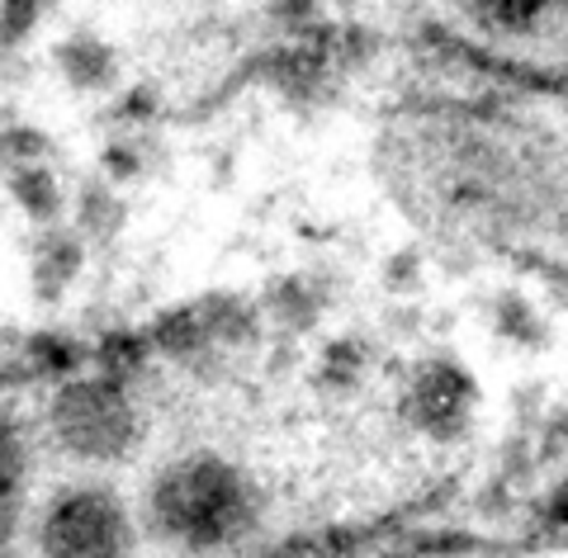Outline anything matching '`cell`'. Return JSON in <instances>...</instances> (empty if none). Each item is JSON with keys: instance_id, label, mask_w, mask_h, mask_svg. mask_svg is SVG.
Listing matches in <instances>:
<instances>
[{"instance_id": "6da1fadb", "label": "cell", "mask_w": 568, "mask_h": 558, "mask_svg": "<svg viewBox=\"0 0 568 558\" xmlns=\"http://www.w3.org/2000/svg\"><path fill=\"white\" fill-rule=\"evenodd\" d=\"M152 526L181 549H223L252 526V483L227 459L190 455L166 464L148 493Z\"/></svg>"}, {"instance_id": "7a4b0ae2", "label": "cell", "mask_w": 568, "mask_h": 558, "mask_svg": "<svg viewBox=\"0 0 568 558\" xmlns=\"http://www.w3.org/2000/svg\"><path fill=\"white\" fill-rule=\"evenodd\" d=\"M52 436L77 459L110 464L138 440V412L119 379H67L48 407Z\"/></svg>"}, {"instance_id": "3957f363", "label": "cell", "mask_w": 568, "mask_h": 558, "mask_svg": "<svg viewBox=\"0 0 568 558\" xmlns=\"http://www.w3.org/2000/svg\"><path fill=\"white\" fill-rule=\"evenodd\" d=\"M43 558H129V516L104 488H71L48 501L39 520Z\"/></svg>"}, {"instance_id": "277c9868", "label": "cell", "mask_w": 568, "mask_h": 558, "mask_svg": "<svg viewBox=\"0 0 568 558\" xmlns=\"http://www.w3.org/2000/svg\"><path fill=\"white\" fill-rule=\"evenodd\" d=\"M52 67H58V77L77 90V95H114L123 81V62H119L114 43H104L91 29L67 33V39L52 48Z\"/></svg>"}, {"instance_id": "5b68a950", "label": "cell", "mask_w": 568, "mask_h": 558, "mask_svg": "<svg viewBox=\"0 0 568 558\" xmlns=\"http://www.w3.org/2000/svg\"><path fill=\"white\" fill-rule=\"evenodd\" d=\"M81 265H85V242H81L77 227H67V223L39 227V237H33V261H29L33 294L43 303H58L71 284H77Z\"/></svg>"}, {"instance_id": "8992f818", "label": "cell", "mask_w": 568, "mask_h": 558, "mask_svg": "<svg viewBox=\"0 0 568 558\" xmlns=\"http://www.w3.org/2000/svg\"><path fill=\"white\" fill-rule=\"evenodd\" d=\"M469 398H474V384H469L455 365H426V369L417 374L413 407H417L422 426H432V430H455L459 422H465Z\"/></svg>"}, {"instance_id": "52a82bcc", "label": "cell", "mask_w": 568, "mask_h": 558, "mask_svg": "<svg viewBox=\"0 0 568 558\" xmlns=\"http://www.w3.org/2000/svg\"><path fill=\"white\" fill-rule=\"evenodd\" d=\"M123 223H129V204H123V194L110 185L104 175H85L77 185V200H71V227L81 232V242H114Z\"/></svg>"}, {"instance_id": "ba28073f", "label": "cell", "mask_w": 568, "mask_h": 558, "mask_svg": "<svg viewBox=\"0 0 568 558\" xmlns=\"http://www.w3.org/2000/svg\"><path fill=\"white\" fill-rule=\"evenodd\" d=\"M6 194H10V204L20 209L33 227L62 223L67 190H62V175L52 171V161H48V166H24V171L6 175Z\"/></svg>"}, {"instance_id": "9c48e42d", "label": "cell", "mask_w": 568, "mask_h": 558, "mask_svg": "<svg viewBox=\"0 0 568 558\" xmlns=\"http://www.w3.org/2000/svg\"><path fill=\"white\" fill-rule=\"evenodd\" d=\"M24 436L20 422L0 407V535L14 530V516H20V497H24Z\"/></svg>"}, {"instance_id": "30bf717a", "label": "cell", "mask_w": 568, "mask_h": 558, "mask_svg": "<svg viewBox=\"0 0 568 558\" xmlns=\"http://www.w3.org/2000/svg\"><path fill=\"white\" fill-rule=\"evenodd\" d=\"M52 161V138L20 114H0V180L24 171V166H48Z\"/></svg>"}, {"instance_id": "8fae6325", "label": "cell", "mask_w": 568, "mask_h": 558, "mask_svg": "<svg viewBox=\"0 0 568 558\" xmlns=\"http://www.w3.org/2000/svg\"><path fill=\"white\" fill-rule=\"evenodd\" d=\"M459 6L488 33H530L555 10V0H459Z\"/></svg>"}, {"instance_id": "7c38bea8", "label": "cell", "mask_w": 568, "mask_h": 558, "mask_svg": "<svg viewBox=\"0 0 568 558\" xmlns=\"http://www.w3.org/2000/svg\"><path fill=\"white\" fill-rule=\"evenodd\" d=\"M152 161H156V138L148 129L142 133H114L100 152V175L119 190V185H133V180L148 175Z\"/></svg>"}, {"instance_id": "4fadbf2b", "label": "cell", "mask_w": 568, "mask_h": 558, "mask_svg": "<svg viewBox=\"0 0 568 558\" xmlns=\"http://www.w3.org/2000/svg\"><path fill=\"white\" fill-rule=\"evenodd\" d=\"M104 123H110V138L114 133H142L156 123V90L152 85H133L123 90V95L114 100V110L104 114Z\"/></svg>"}, {"instance_id": "5bb4252c", "label": "cell", "mask_w": 568, "mask_h": 558, "mask_svg": "<svg viewBox=\"0 0 568 558\" xmlns=\"http://www.w3.org/2000/svg\"><path fill=\"white\" fill-rule=\"evenodd\" d=\"M52 0H0V29H6V39L20 48L33 29L48 20Z\"/></svg>"}, {"instance_id": "9a60e30c", "label": "cell", "mask_w": 568, "mask_h": 558, "mask_svg": "<svg viewBox=\"0 0 568 558\" xmlns=\"http://www.w3.org/2000/svg\"><path fill=\"white\" fill-rule=\"evenodd\" d=\"M271 298H275V313H280V317H294V322H308V317H313V294H308L304 280L275 284Z\"/></svg>"}, {"instance_id": "2e32d148", "label": "cell", "mask_w": 568, "mask_h": 558, "mask_svg": "<svg viewBox=\"0 0 568 558\" xmlns=\"http://www.w3.org/2000/svg\"><path fill=\"white\" fill-rule=\"evenodd\" d=\"M497 317H503V332H507V336H521V341H536V336H540L536 317H530V308H526L521 298H503Z\"/></svg>"}, {"instance_id": "e0dca14e", "label": "cell", "mask_w": 568, "mask_h": 558, "mask_svg": "<svg viewBox=\"0 0 568 558\" xmlns=\"http://www.w3.org/2000/svg\"><path fill=\"white\" fill-rule=\"evenodd\" d=\"M271 14H280V20L298 24V20H308V14H313V0H275Z\"/></svg>"}, {"instance_id": "ac0fdd59", "label": "cell", "mask_w": 568, "mask_h": 558, "mask_svg": "<svg viewBox=\"0 0 568 558\" xmlns=\"http://www.w3.org/2000/svg\"><path fill=\"white\" fill-rule=\"evenodd\" d=\"M413 265H417L413 251H403V256H394V261H388V284H413V280H417V275H413Z\"/></svg>"}, {"instance_id": "d6986e66", "label": "cell", "mask_w": 568, "mask_h": 558, "mask_svg": "<svg viewBox=\"0 0 568 558\" xmlns=\"http://www.w3.org/2000/svg\"><path fill=\"white\" fill-rule=\"evenodd\" d=\"M549 516L564 520V526H568V483H564V488L555 493V501H549Z\"/></svg>"}, {"instance_id": "ffe728a7", "label": "cell", "mask_w": 568, "mask_h": 558, "mask_svg": "<svg viewBox=\"0 0 568 558\" xmlns=\"http://www.w3.org/2000/svg\"><path fill=\"white\" fill-rule=\"evenodd\" d=\"M14 52H20V48H14V43L6 39V29H0V71H10V62H14Z\"/></svg>"}, {"instance_id": "44dd1931", "label": "cell", "mask_w": 568, "mask_h": 558, "mask_svg": "<svg viewBox=\"0 0 568 558\" xmlns=\"http://www.w3.org/2000/svg\"><path fill=\"white\" fill-rule=\"evenodd\" d=\"M0 558H10V535H0Z\"/></svg>"}]
</instances>
